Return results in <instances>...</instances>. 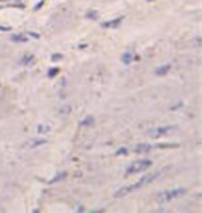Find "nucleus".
<instances>
[{
    "mask_svg": "<svg viewBox=\"0 0 202 213\" xmlns=\"http://www.w3.org/2000/svg\"><path fill=\"white\" fill-rule=\"evenodd\" d=\"M159 176H160L159 172H154V173L145 174V176H143L141 179H138L137 181L133 183V184L119 188V190L115 192V195H113V196H115V198H122V196L127 195V194H130V192H134V191H137V190H140V188H143L144 185H147V184H149L151 181H154V180L158 179Z\"/></svg>",
    "mask_w": 202,
    "mask_h": 213,
    "instance_id": "f257e3e1",
    "label": "nucleus"
},
{
    "mask_svg": "<svg viewBox=\"0 0 202 213\" xmlns=\"http://www.w3.org/2000/svg\"><path fill=\"white\" fill-rule=\"evenodd\" d=\"M46 143H47V140H44V138H33V140L28 141L26 147H28V148H35V147L43 145V144H46Z\"/></svg>",
    "mask_w": 202,
    "mask_h": 213,
    "instance_id": "0eeeda50",
    "label": "nucleus"
},
{
    "mask_svg": "<svg viewBox=\"0 0 202 213\" xmlns=\"http://www.w3.org/2000/svg\"><path fill=\"white\" fill-rule=\"evenodd\" d=\"M97 17H98L97 11H89V13H87V18H93V19H96Z\"/></svg>",
    "mask_w": 202,
    "mask_h": 213,
    "instance_id": "4468645a",
    "label": "nucleus"
},
{
    "mask_svg": "<svg viewBox=\"0 0 202 213\" xmlns=\"http://www.w3.org/2000/svg\"><path fill=\"white\" fill-rule=\"evenodd\" d=\"M126 152H127V149H126V148H121V149H119L118 152H116V155H121V154H126Z\"/></svg>",
    "mask_w": 202,
    "mask_h": 213,
    "instance_id": "a211bd4d",
    "label": "nucleus"
},
{
    "mask_svg": "<svg viewBox=\"0 0 202 213\" xmlns=\"http://www.w3.org/2000/svg\"><path fill=\"white\" fill-rule=\"evenodd\" d=\"M151 166V160L149 159H138L134 160L133 163H130L129 168L126 169V174H134L138 172H143L145 169H148Z\"/></svg>",
    "mask_w": 202,
    "mask_h": 213,
    "instance_id": "7ed1b4c3",
    "label": "nucleus"
},
{
    "mask_svg": "<svg viewBox=\"0 0 202 213\" xmlns=\"http://www.w3.org/2000/svg\"><path fill=\"white\" fill-rule=\"evenodd\" d=\"M32 61H33V55L32 54H28V55H25V57H24V60H22V64H25V65H26V64L32 62Z\"/></svg>",
    "mask_w": 202,
    "mask_h": 213,
    "instance_id": "ddd939ff",
    "label": "nucleus"
},
{
    "mask_svg": "<svg viewBox=\"0 0 202 213\" xmlns=\"http://www.w3.org/2000/svg\"><path fill=\"white\" fill-rule=\"evenodd\" d=\"M66 177V173H58L57 176H54L51 180H50L49 183H55V181H60V180H62V179H65Z\"/></svg>",
    "mask_w": 202,
    "mask_h": 213,
    "instance_id": "f8f14e48",
    "label": "nucleus"
},
{
    "mask_svg": "<svg viewBox=\"0 0 202 213\" xmlns=\"http://www.w3.org/2000/svg\"><path fill=\"white\" fill-rule=\"evenodd\" d=\"M11 40L17 41V43H25V41L28 40V37L26 36H24V35H13L11 36Z\"/></svg>",
    "mask_w": 202,
    "mask_h": 213,
    "instance_id": "1a4fd4ad",
    "label": "nucleus"
},
{
    "mask_svg": "<svg viewBox=\"0 0 202 213\" xmlns=\"http://www.w3.org/2000/svg\"><path fill=\"white\" fill-rule=\"evenodd\" d=\"M133 61V55L130 54V53H125L123 55H122V62L123 64H130Z\"/></svg>",
    "mask_w": 202,
    "mask_h": 213,
    "instance_id": "9b49d317",
    "label": "nucleus"
},
{
    "mask_svg": "<svg viewBox=\"0 0 202 213\" xmlns=\"http://www.w3.org/2000/svg\"><path fill=\"white\" fill-rule=\"evenodd\" d=\"M170 64H165V65H160L158 66L156 69H155V75H158V76H163V75H166L169 71H170Z\"/></svg>",
    "mask_w": 202,
    "mask_h": 213,
    "instance_id": "6e6552de",
    "label": "nucleus"
},
{
    "mask_svg": "<svg viewBox=\"0 0 202 213\" xmlns=\"http://www.w3.org/2000/svg\"><path fill=\"white\" fill-rule=\"evenodd\" d=\"M94 123V118L93 116H87V118H85L83 120H80V126H83V127H86V126H91V124Z\"/></svg>",
    "mask_w": 202,
    "mask_h": 213,
    "instance_id": "9d476101",
    "label": "nucleus"
},
{
    "mask_svg": "<svg viewBox=\"0 0 202 213\" xmlns=\"http://www.w3.org/2000/svg\"><path fill=\"white\" fill-rule=\"evenodd\" d=\"M177 127L176 126H159V127H154V129H149L147 132V136L149 137H162L165 134H170L172 132H176Z\"/></svg>",
    "mask_w": 202,
    "mask_h": 213,
    "instance_id": "20e7f679",
    "label": "nucleus"
},
{
    "mask_svg": "<svg viewBox=\"0 0 202 213\" xmlns=\"http://www.w3.org/2000/svg\"><path fill=\"white\" fill-rule=\"evenodd\" d=\"M61 58H62V54H53L51 55L53 61H58V60H61Z\"/></svg>",
    "mask_w": 202,
    "mask_h": 213,
    "instance_id": "dca6fc26",
    "label": "nucleus"
},
{
    "mask_svg": "<svg viewBox=\"0 0 202 213\" xmlns=\"http://www.w3.org/2000/svg\"><path fill=\"white\" fill-rule=\"evenodd\" d=\"M154 148V145H151V144H137V145L133 148V151L136 152V154H145V152H149L151 149Z\"/></svg>",
    "mask_w": 202,
    "mask_h": 213,
    "instance_id": "39448f33",
    "label": "nucleus"
},
{
    "mask_svg": "<svg viewBox=\"0 0 202 213\" xmlns=\"http://www.w3.org/2000/svg\"><path fill=\"white\" fill-rule=\"evenodd\" d=\"M122 17H119V18H115V19H111V21H105V22H102L101 24V26L102 28H116V26H119V24L122 22Z\"/></svg>",
    "mask_w": 202,
    "mask_h": 213,
    "instance_id": "423d86ee",
    "label": "nucleus"
},
{
    "mask_svg": "<svg viewBox=\"0 0 202 213\" xmlns=\"http://www.w3.org/2000/svg\"><path fill=\"white\" fill-rule=\"evenodd\" d=\"M58 71H60L58 68H51V71H49V76H50V77H53L54 75H57V73H58Z\"/></svg>",
    "mask_w": 202,
    "mask_h": 213,
    "instance_id": "2eb2a0df",
    "label": "nucleus"
},
{
    "mask_svg": "<svg viewBox=\"0 0 202 213\" xmlns=\"http://www.w3.org/2000/svg\"><path fill=\"white\" fill-rule=\"evenodd\" d=\"M185 192H187L185 188H173V190H166V191H162L160 194H158L156 199H158V202H160V203H166V202H170V201H173V199L179 198V196L184 195Z\"/></svg>",
    "mask_w": 202,
    "mask_h": 213,
    "instance_id": "f03ea898",
    "label": "nucleus"
},
{
    "mask_svg": "<svg viewBox=\"0 0 202 213\" xmlns=\"http://www.w3.org/2000/svg\"><path fill=\"white\" fill-rule=\"evenodd\" d=\"M49 130H50V127H49V126H46V127H43V126H39V132H40V133L49 132Z\"/></svg>",
    "mask_w": 202,
    "mask_h": 213,
    "instance_id": "f3484780",
    "label": "nucleus"
}]
</instances>
